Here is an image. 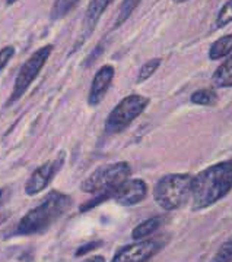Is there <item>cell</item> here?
I'll return each mask as SVG.
<instances>
[{
  "instance_id": "1",
  "label": "cell",
  "mask_w": 232,
  "mask_h": 262,
  "mask_svg": "<svg viewBox=\"0 0 232 262\" xmlns=\"http://www.w3.org/2000/svg\"><path fill=\"white\" fill-rule=\"evenodd\" d=\"M232 189V158L201 170L191 182L193 210H204L226 196Z\"/></svg>"
},
{
  "instance_id": "2",
  "label": "cell",
  "mask_w": 232,
  "mask_h": 262,
  "mask_svg": "<svg viewBox=\"0 0 232 262\" xmlns=\"http://www.w3.org/2000/svg\"><path fill=\"white\" fill-rule=\"evenodd\" d=\"M132 168L126 161H118L113 164H106L98 167L95 171H92L88 178L85 179L81 185V189L85 193L94 195V198L88 202H85L81 207V211L85 212L92 210L94 207L102 204L104 201L113 198L114 192L118 186L130 178Z\"/></svg>"
},
{
  "instance_id": "3",
  "label": "cell",
  "mask_w": 232,
  "mask_h": 262,
  "mask_svg": "<svg viewBox=\"0 0 232 262\" xmlns=\"http://www.w3.org/2000/svg\"><path fill=\"white\" fill-rule=\"evenodd\" d=\"M72 207V198L59 190L50 192L44 200L30 210L18 223L15 234L30 236L45 231Z\"/></svg>"
},
{
  "instance_id": "4",
  "label": "cell",
  "mask_w": 232,
  "mask_h": 262,
  "mask_svg": "<svg viewBox=\"0 0 232 262\" xmlns=\"http://www.w3.org/2000/svg\"><path fill=\"white\" fill-rule=\"evenodd\" d=\"M193 176L186 173H172L161 178L153 188V198L165 211H175L184 207L191 196Z\"/></svg>"
},
{
  "instance_id": "5",
  "label": "cell",
  "mask_w": 232,
  "mask_h": 262,
  "mask_svg": "<svg viewBox=\"0 0 232 262\" xmlns=\"http://www.w3.org/2000/svg\"><path fill=\"white\" fill-rule=\"evenodd\" d=\"M149 105V98L139 94H132L124 97L118 104L111 110V113L107 116L106 129L107 134L114 135L123 132L126 127L132 125L133 120H136Z\"/></svg>"
},
{
  "instance_id": "6",
  "label": "cell",
  "mask_w": 232,
  "mask_h": 262,
  "mask_svg": "<svg viewBox=\"0 0 232 262\" xmlns=\"http://www.w3.org/2000/svg\"><path fill=\"white\" fill-rule=\"evenodd\" d=\"M53 44L42 46L41 49L35 50L23 62L21 69H19V72L16 75V78H15V84H13V90H12V94L9 97V103L8 104H12V103L18 101L19 98H22V95L28 91V88L37 79V76L41 72V69L44 68V64L47 63V60H48V57L53 53Z\"/></svg>"
},
{
  "instance_id": "7",
  "label": "cell",
  "mask_w": 232,
  "mask_h": 262,
  "mask_svg": "<svg viewBox=\"0 0 232 262\" xmlns=\"http://www.w3.org/2000/svg\"><path fill=\"white\" fill-rule=\"evenodd\" d=\"M64 160H66V154L60 152L53 160H48L44 164H41L30 176V179L27 180V183H25V193L28 196H34V195L42 192L44 189L50 185V182L57 174V171L62 168V166L64 164Z\"/></svg>"
},
{
  "instance_id": "8",
  "label": "cell",
  "mask_w": 232,
  "mask_h": 262,
  "mask_svg": "<svg viewBox=\"0 0 232 262\" xmlns=\"http://www.w3.org/2000/svg\"><path fill=\"white\" fill-rule=\"evenodd\" d=\"M161 249V243L152 239L136 241L118 249L111 262H148Z\"/></svg>"
},
{
  "instance_id": "9",
  "label": "cell",
  "mask_w": 232,
  "mask_h": 262,
  "mask_svg": "<svg viewBox=\"0 0 232 262\" xmlns=\"http://www.w3.org/2000/svg\"><path fill=\"white\" fill-rule=\"evenodd\" d=\"M148 195V185L142 179H127L124 180L113 195V200L118 205L132 207L146 198Z\"/></svg>"
},
{
  "instance_id": "10",
  "label": "cell",
  "mask_w": 232,
  "mask_h": 262,
  "mask_svg": "<svg viewBox=\"0 0 232 262\" xmlns=\"http://www.w3.org/2000/svg\"><path fill=\"white\" fill-rule=\"evenodd\" d=\"M114 75H116V69L111 64H104L98 69V72L91 82L89 94H88V104L95 107L104 100V97L113 84Z\"/></svg>"
},
{
  "instance_id": "11",
  "label": "cell",
  "mask_w": 232,
  "mask_h": 262,
  "mask_svg": "<svg viewBox=\"0 0 232 262\" xmlns=\"http://www.w3.org/2000/svg\"><path fill=\"white\" fill-rule=\"evenodd\" d=\"M114 0H91L88 5V9L85 13V21L88 24V27L92 30L95 27V24L99 21V18L102 16V13L107 11V8L113 3Z\"/></svg>"
},
{
  "instance_id": "12",
  "label": "cell",
  "mask_w": 232,
  "mask_h": 262,
  "mask_svg": "<svg viewBox=\"0 0 232 262\" xmlns=\"http://www.w3.org/2000/svg\"><path fill=\"white\" fill-rule=\"evenodd\" d=\"M212 82L218 88H232V57L216 68L212 76Z\"/></svg>"
},
{
  "instance_id": "13",
  "label": "cell",
  "mask_w": 232,
  "mask_h": 262,
  "mask_svg": "<svg viewBox=\"0 0 232 262\" xmlns=\"http://www.w3.org/2000/svg\"><path fill=\"white\" fill-rule=\"evenodd\" d=\"M161 224H162V219H161V217H152V219H148V220H145L143 223L137 224L136 227L133 229V231H132V237H133L135 241H143V239L149 237L152 233H155V231L158 230L159 227H161Z\"/></svg>"
},
{
  "instance_id": "14",
  "label": "cell",
  "mask_w": 232,
  "mask_h": 262,
  "mask_svg": "<svg viewBox=\"0 0 232 262\" xmlns=\"http://www.w3.org/2000/svg\"><path fill=\"white\" fill-rule=\"evenodd\" d=\"M232 52V32L221 37L219 40L213 42L209 49V59L219 60L222 57L228 56Z\"/></svg>"
},
{
  "instance_id": "15",
  "label": "cell",
  "mask_w": 232,
  "mask_h": 262,
  "mask_svg": "<svg viewBox=\"0 0 232 262\" xmlns=\"http://www.w3.org/2000/svg\"><path fill=\"white\" fill-rule=\"evenodd\" d=\"M190 101L197 105H213L218 101V94L213 88H203L191 94Z\"/></svg>"
},
{
  "instance_id": "16",
  "label": "cell",
  "mask_w": 232,
  "mask_h": 262,
  "mask_svg": "<svg viewBox=\"0 0 232 262\" xmlns=\"http://www.w3.org/2000/svg\"><path fill=\"white\" fill-rule=\"evenodd\" d=\"M139 3H140V0H123L120 9L117 12L116 21L113 24V28H114V30L118 28V27H121V25L132 16V13L136 9Z\"/></svg>"
},
{
  "instance_id": "17",
  "label": "cell",
  "mask_w": 232,
  "mask_h": 262,
  "mask_svg": "<svg viewBox=\"0 0 232 262\" xmlns=\"http://www.w3.org/2000/svg\"><path fill=\"white\" fill-rule=\"evenodd\" d=\"M78 2L79 0H54L53 8L50 12L51 19L57 21V19H62L64 16H67V13L78 5Z\"/></svg>"
},
{
  "instance_id": "18",
  "label": "cell",
  "mask_w": 232,
  "mask_h": 262,
  "mask_svg": "<svg viewBox=\"0 0 232 262\" xmlns=\"http://www.w3.org/2000/svg\"><path fill=\"white\" fill-rule=\"evenodd\" d=\"M161 62L162 60L159 57H157V59H150L146 63H143L140 71H139V75H137V82L140 84V82H145L146 79H149L152 75L158 71V68L161 66Z\"/></svg>"
},
{
  "instance_id": "19",
  "label": "cell",
  "mask_w": 232,
  "mask_h": 262,
  "mask_svg": "<svg viewBox=\"0 0 232 262\" xmlns=\"http://www.w3.org/2000/svg\"><path fill=\"white\" fill-rule=\"evenodd\" d=\"M232 22V0H226L225 5L222 6L218 15H216V21H215V27L216 28H223L228 24Z\"/></svg>"
},
{
  "instance_id": "20",
  "label": "cell",
  "mask_w": 232,
  "mask_h": 262,
  "mask_svg": "<svg viewBox=\"0 0 232 262\" xmlns=\"http://www.w3.org/2000/svg\"><path fill=\"white\" fill-rule=\"evenodd\" d=\"M211 262H232V236L219 248Z\"/></svg>"
},
{
  "instance_id": "21",
  "label": "cell",
  "mask_w": 232,
  "mask_h": 262,
  "mask_svg": "<svg viewBox=\"0 0 232 262\" xmlns=\"http://www.w3.org/2000/svg\"><path fill=\"white\" fill-rule=\"evenodd\" d=\"M13 54H15V47L13 46H6V47L0 49V72L8 66V63L11 62Z\"/></svg>"
},
{
  "instance_id": "22",
  "label": "cell",
  "mask_w": 232,
  "mask_h": 262,
  "mask_svg": "<svg viewBox=\"0 0 232 262\" xmlns=\"http://www.w3.org/2000/svg\"><path fill=\"white\" fill-rule=\"evenodd\" d=\"M99 245H101L99 242H92V243H89V245H85V246H82V248H79V249H78V252H76V256H84V255H86L88 252H91L92 249L98 248Z\"/></svg>"
},
{
  "instance_id": "23",
  "label": "cell",
  "mask_w": 232,
  "mask_h": 262,
  "mask_svg": "<svg viewBox=\"0 0 232 262\" xmlns=\"http://www.w3.org/2000/svg\"><path fill=\"white\" fill-rule=\"evenodd\" d=\"M82 262H106V258L101 256V255H95V256H91V258H86Z\"/></svg>"
},
{
  "instance_id": "24",
  "label": "cell",
  "mask_w": 232,
  "mask_h": 262,
  "mask_svg": "<svg viewBox=\"0 0 232 262\" xmlns=\"http://www.w3.org/2000/svg\"><path fill=\"white\" fill-rule=\"evenodd\" d=\"M6 192H8L6 189H0V207L5 204V195H6Z\"/></svg>"
},
{
  "instance_id": "25",
  "label": "cell",
  "mask_w": 232,
  "mask_h": 262,
  "mask_svg": "<svg viewBox=\"0 0 232 262\" xmlns=\"http://www.w3.org/2000/svg\"><path fill=\"white\" fill-rule=\"evenodd\" d=\"M175 5H181V3H184V2H187V0H172Z\"/></svg>"
},
{
  "instance_id": "26",
  "label": "cell",
  "mask_w": 232,
  "mask_h": 262,
  "mask_svg": "<svg viewBox=\"0 0 232 262\" xmlns=\"http://www.w3.org/2000/svg\"><path fill=\"white\" fill-rule=\"evenodd\" d=\"M6 2H8V5H12V3H15L16 0H6Z\"/></svg>"
}]
</instances>
